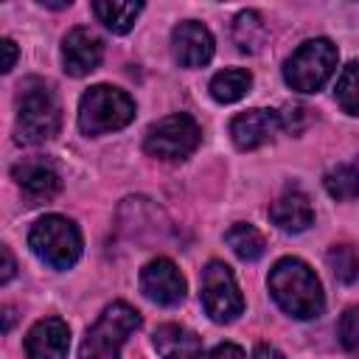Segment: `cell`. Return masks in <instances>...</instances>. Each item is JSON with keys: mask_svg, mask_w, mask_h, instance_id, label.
Segmentation results:
<instances>
[{"mask_svg": "<svg viewBox=\"0 0 359 359\" xmlns=\"http://www.w3.org/2000/svg\"><path fill=\"white\" fill-rule=\"evenodd\" d=\"M269 292L278 306L294 320H311L323 314V286L317 275L300 258H280L269 272Z\"/></svg>", "mask_w": 359, "mask_h": 359, "instance_id": "1", "label": "cell"}, {"mask_svg": "<svg viewBox=\"0 0 359 359\" xmlns=\"http://www.w3.org/2000/svg\"><path fill=\"white\" fill-rule=\"evenodd\" d=\"M62 109L53 90L45 81L28 79L17 95V140L45 143L59 132Z\"/></svg>", "mask_w": 359, "mask_h": 359, "instance_id": "2", "label": "cell"}, {"mask_svg": "<svg viewBox=\"0 0 359 359\" xmlns=\"http://www.w3.org/2000/svg\"><path fill=\"white\" fill-rule=\"evenodd\" d=\"M135 118V101L109 84H95L81 95L79 126L84 135H104L123 129Z\"/></svg>", "mask_w": 359, "mask_h": 359, "instance_id": "3", "label": "cell"}, {"mask_svg": "<svg viewBox=\"0 0 359 359\" xmlns=\"http://www.w3.org/2000/svg\"><path fill=\"white\" fill-rule=\"evenodd\" d=\"M28 244L34 250V255L39 261H45L53 269H67L79 261L81 255V233L79 227L65 219V216H42L31 233H28Z\"/></svg>", "mask_w": 359, "mask_h": 359, "instance_id": "4", "label": "cell"}, {"mask_svg": "<svg viewBox=\"0 0 359 359\" xmlns=\"http://www.w3.org/2000/svg\"><path fill=\"white\" fill-rule=\"evenodd\" d=\"M137 328H140V314L126 303H112L87 331L79 348V359H118L121 345Z\"/></svg>", "mask_w": 359, "mask_h": 359, "instance_id": "5", "label": "cell"}, {"mask_svg": "<svg viewBox=\"0 0 359 359\" xmlns=\"http://www.w3.org/2000/svg\"><path fill=\"white\" fill-rule=\"evenodd\" d=\"M337 70V48L328 39L303 42L286 62L283 79L297 93H317Z\"/></svg>", "mask_w": 359, "mask_h": 359, "instance_id": "6", "label": "cell"}, {"mask_svg": "<svg viewBox=\"0 0 359 359\" xmlns=\"http://www.w3.org/2000/svg\"><path fill=\"white\" fill-rule=\"evenodd\" d=\"M199 137H202V132H199L196 121L185 112H177V115L160 118L157 123H151L146 129L143 149L160 160H182L199 146Z\"/></svg>", "mask_w": 359, "mask_h": 359, "instance_id": "7", "label": "cell"}, {"mask_svg": "<svg viewBox=\"0 0 359 359\" xmlns=\"http://www.w3.org/2000/svg\"><path fill=\"white\" fill-rule=\"evenodd\" d=\"M202 306L216 323H230L244 311V297L227 264L210 261L202 269Z\"/></svg>", "mask_w": 359, "mask_h": 359, "instance_id": "8", "label": "cell"}, {"mask_svg": "<svg viewBox=\"0 0 359 359\" xmlns=\"http://www.w3.org/2000/svg\"><path fill=\"white\" fill-rule=\"evenodd\" d=\"M140 289L160 306H177L185 300V278L168 258H154L140 269Z\"/></svg>", "mask_w": 359, "mask_h": 359, "instance_id": "9", "label": "cell"}, {"mask_svg": "<svg viewBox=\"0 0 359 359\" xmlns=\"http://www.w3.org/2000/svg\"><path fill=\"white\" fill-rule=\"evenodd\" d=\"M171 50L182 67H202L213 56V36L202 22L185 20L171 34Z\"/></svg>", "mask_w": 359, "mask_h": 359, "instance_id": "10", "label": "cell"}, {"mask_svg": "<svg viewBox=\"0 0 359 359\" xmlns=\"http://www.w3.org/2000/svg\"><path fill=\"white\" fill-rule=\"evenodd\" d=\"M280 112L275 109H247L241 115H236L230 121V137L238 149H258L266 140L275 137V132L280 129Z\"/></svg>", "mask_w": 359, "mask_h": 359, "instance_id": "11", "label": "cell"}, {"mask_svg": "<svg viewBox=\"0 0 359 359\" xmlns=\"http://www.w3.org/2000/svg\"><path fill=\"white\" fill-rule=\"evenodd\" d=\"M104 56V45L101 39L90 31V28H73L67 31L65 42H62V65L70 76H87L98 67Z\"/></svg>", "mask_w": 359, "mask_h": 359, "instance_id": "12", "label": "cell"}, {"mask_svg": "<svg viewBox=\"0 0 359 359\" xmlns=\"http://www.w3.org/2000/svg\"><path fill=\"white\" fill-rule=\"evenodd\" d=\"M70 348V328L59 317H45L34 323L25 337V356L28 359H65Z\"/></svg>", "mask_w": 359, "mask_h": 359, "instance_id": "13", "label": "cell"}, {"mask_svg": "<svg viewBox=\"0 0 359 359\" xmlns=\"http://www.w3.org/2000/svg\"><path fill=\"white\" fill-rule=\"evenodd\" d=\"M14 180L22 188V196L28 199V205L48 202L62 188L59 174L53 168H48L45 163H20V165H14Z\"/></svg>", "mask_w": 359, "mask_h": 359, "instance_id": "14", "label": "cell"}, {"mask_svg": "<svg viewBox=\"0 0 359 359\" xmlns=\"http://www.w3.org/2000/svg\"><path fill=\"white\" fill-rule=\"evenodd\" d=\"M154 348L163 359H202V339L177 323H165L154 331Z\"/></svg>", "mask_w": 359, "mask_h": 359, "instance_id": "15", "label": "cell"}, {"mask_svg": "<svg viewBox=\"0 0 359 359\" xmlns=\"http://www.w3.org/2000/svg\"><path fill=\"white\" fill-rule=\"evenodd\" d=\"M269 219L286 233H300L314 222V210H311V202L306 194L292 191V194H283L278 202H272Z\"/></svg>", "mask_w": 359, "mask_h": 359, "instance_id": "16", "label": "cell"}, {"mask_svg": "<svg viewBox=\"0 0 359 359\" xmlns=\"http://www.w3.org/2000/svg\"><path fill=\"white\" fill-rule=\"evenodd\" d=\"M93 11H95V17H98V20H101L112 34H126V31L135 25L137 14L143 11V3L98 0V3H93Z\"/></svg>", "mask_w": 359, "mask_h": 359, "instance_id": "17", "label": "cell"}, {"mask_svg": "<svg viewBox=\"0 0 359 359\" xmlns=\"http://www.w3.org/2000/svg\"><path fill=\"white\" fill-rule=\"evenodd\" d=\"M252 84V76L241 67H227V70H219L213 79H210V95L222 104H233L238 101Z\"/></svg>", "mask_w": 359, "mask_h": 359, "instance_id": "18", "label": "cell"}, {"mask_svg": "<svg viewBox=\"0 0 359 359\" xmlns=\"http://www.w3.org/2000/svg\"><path fill=\"white\" fill-rule=\"evenodd\" d=\"M224 241L230 244V250H233L241 261H255V258H261L264 250H266V241H264L261 230L252 227V224H244V222L233 224V227L224 233Z\"/></svg>", "mask_w": 359, "mask_h": 359, "instance_id": "19", "label": "cell"}, {"mask_svg": "<svg viewBox=\"0 0 359 359\" xmlns=\"http://www.w3.org/2000/svg\"><path fill=\"white\" fill-rule=\"evenodd\" d=\"M325 191L339 199V202H348L353 196H359V157L351 160V163H339L337 168H331L325 174Z\"/></svg>", "mask_w": 359, "mask_h": 359, "instance_id": "20", "label": "cell"}, {"mask_svg": "<svg viewBox=\"0 0 359 359\" xmlns=\"http://www.w3.org/2000/svg\"><path fill=\"white\" fill-rule=\"evenodd\" d=\"M233 39L241 50L255 53L266 39V25H264L261 14L258 11H241L233 22Z\"/></svg>", "mask_w": 359, "mask_h": 359, "instance_id": "21", "label": "cell"}, {"mask_svg": "<svg viewBox=\"0 0 359 359\" xmlns=\"http://www.w3.org/2000/svg\"><path fill=\"white\" fill-rule=\"evenodd\" d=\"M325 261H328V266H331V272H334L337 280H342V283L359 280V252H356V247H351V244H334L328 250Z\"/></svg>", "mask_w": 359, "mask_h": 359, "instance_id": "22", "label": "cell"}, {"mask_svg": "<svg viewBox=\"0 0 359 359\" xmlns=\"http://www.w3.org/2000/svg\"><path fill=\"white\" fill-rule=\"evenodd\" d=\"M337 101L348 115H359V62L342 67L337 79Z\"/></svg>", "mask_w": 359, "mask_h": 359, "instance_id": "23", "label": "cell"}, {"mask_svg": "<svg viewBox=\"0 0 359 359\" xmlns=\"http://www.w3.org/2000/svg\"><path fill=\"white\" fill-rule=\"evenodd\" d=\"M339 342L351 356H359V306L339 317Z\"/></svg>", "mask_w": 359, "mask_h": 359, "instance_id": "24", "label": "cell"}, {"mask_svg": "<svg viewBox=\"0 0 359 359\" xmlns=\"http://www.w3.org/2000/svg\"><path fill=\"white\" fill-rule=\"evenodd\" d=\"M208 359H247V356H244V351H241L238 345L222 342V345H216V348L208 353Z\"/></svg>", "mask_w": 359, "mask_h": 359, "instance_id": "25", "label": "cell"}, {"mask_svg": "<svg viewBox=\"0 0 359 359\" xmlns=\"http://www.w3.org/2000/svg\"><path fill=\"white\" fill-rule=\"evenodd\" d=\"M0 48H3V67H0V70H3V73H8V70L14 67V59H17V45H14L11 39H3V45H0Z\"/></svg>", "mask_w": 359, "mask_h": 359, "instance_id": "26", "label": "cell"}, {"mask_svg": "<svg viewBox=\"0 0 359 359\" xmlns=\"http://www.w3.org/2000/svg\"><path fill=\"white\" fill-rule=\"evenodd\" d=\"M0 252H3V275H0V283H8V280L14 278V269H17V266H14V255H11L8 247H3Z\"/></svg>", "mask_w": 359, "mask_h": 359, "instance_id": "27", "label": "cell"}, {"mask_svg": "<svg viewBox=\"0 0 359 359\" xmlns=\"http://www.w3.org/2000/svg\"><path fill=\"white\" fill-rule=\"evenodd\" d=\"M252 359H286L275 345H269V342H261V345H255V353H252Z\"/></svg>", "mask_w": 359, "mask_h": 359, "instance_id": "28", "label": "cell"}, {"mask_svg": "<svg viewBox=\"0 0 359 359\" xmlns=\"http://www.w3.org/2000/svg\"><path fill=\"white\" fill-rule=\"evenodd\" d=\"M3 328H6V331L11 328V309H8V306H6V325H3Z\"/></svg>", "mask_w": 359, "mask_h": 359, "instance_id": "29", "label": "cell"}]
</instances>
